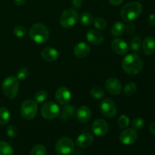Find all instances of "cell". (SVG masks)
Wrapping results in <instances>:
<instances>
[{
	"label": "cell",
	"instance_id": "cell-20",
	"mask_svg": "<svg viewBox=\"0 0 155 155\" xmlns=\"http://www.w3.org/2000/svg\"><path fill=\"white\" fill-rule=\"evenodd\" d=\"M142 46L145 54H153L155 52V39L151 36L145 38L142 42Z\"/></svg>",
	"mask_w": 155,
	"mask_h": 155
},
{
	"label": "cell",
	"instance_id": "cell-12",
	"mask_svg": "<svg viewBox=\"0 0 155 155\" xmlns=\"http://www.w3.org/2000/svg\"><path fill=\"white\" fill-rule=\"evenodd\" d=\"M92 130L95 136H103L108 132V124L104 120L98 119L92 124Z\"/></svg>",
	"mask_w": 155,
	"mask_h": 155
},
{
	"label": "cell",
	"instance_id": "cell-7",
	"mask_svg": "<svg viewBox=\"0 0 155 155\" xmlns=\"http://www.w3.org/2000/svg\"><path fill=\"white\" fill-rule=\"evenodd\" d=\"M78 13L75 9L68 8L63 12L60 18L61 25L64 28H70L77 23L78 20Z\"/></svg>",
	"mask_w": 155,
	"mask_h": 155
},
{
	"label": "cell",
	"instance_id": "cell-2",
	"mask_svg": "<svg viewBox=\"0 0 155 155\" xmlns=\"http://www.w3.org/2000/svg\"><path fill=\"white\" fill-rule=\"evenodd\" d=\"M142 6L139 2H131L121 8L120 15L125 22H132L141 15Z\"/></svg>",
	"mask_w": 155,
	"mask_h": 155
},
{
	"label": "cell",
	"instance_id": "cell-24",
	"mask_svg": "<svg viewBox=\"0 0 155 155\" xmlns=\"http://www.w3.org/2000/svg\"><path fill=\"white\" fill-rule=\"evenodd\" d=\"M80 22L83 26H89L93 22V17L89 12H83L80 17Z\"/></svg>",
	"mask_w": 155,
	"mask_h": 155
},
{
	"label": "cell",
	"instance_id": "cell-23",
	"mask_svg": "<svg viewBox=\"0 0 155 155\" xmlns=\"http://www.w3.org/2000/svg\"><path fill=\"white\" fill-rule=\"evenodd\" d=\"M11 118L10 111L5 107H0V125H6Z\"/></svg>",
	"mask_w": 155,
	"mask_h": 155
},
{
	"label": "cell",
	"instance_id": "cell-25",
	"mask_svg": "<svg viewBox=\"0 0 155 155\" xmlns=\"http://www.w3.org/2000/svg\"><path fill=\"white\" fill-rule=\"evenodd\" d=\"M13 148L7 142L0 141V155H13Z\"/></svg>",
	"mask_w": 155,
	"mask_h": 155
},
{
	"label": "cell",
	"instance_id": "cell-27",
	"mask_svg": "<svg viewBox=\"0 0 155 155\" xmlns=\"http://www.w3.org/2000/svg\"><path fill=\"white\" fill-rule=\"evenodd\" d=\"M90 94L92 98H95V99H101L105 95L104 91L101 87H98V86L92 88V89L90 90Z\"/></svg>",
	"mask_w": 155,
	"mask_h": 155
},
{
	"label": "cell",
	"instance_id": "cell-4",
	"mask_svg": "<svg viewBox=\"0 0 155 155\" xmlns=\"http://www.w3.org/2000/svg\"><path fill=\"white\" fill-rule=\"evenodd\" d=\"M2 89L5 95L9 99H13L18 95L19 90V80L16 77L11 76L3 81Z\"/></svg>",
	"mask_w": 155,
	"mask_h": 155
},
{
	"label": "cell",
	"instance_id": "cell-14",
	"mask_svg": "<svg viewBox=\"0 0 155 155\" xmlns=\"http://www.w3.org/2000/svg\"><path fill=\"white\" fill-rule=\"evenodd\" d=\"M111 48L115 53L120 55H124L129 51L128 44L121 39H115L111 42Z\"/></svg>",
	"mask_w": 155,
	"mask_h": 155
},
{
	"label": "cell",
	"instance_id": "cell-8",
	"mask_svg": "<svg viewBox=\"0 0 155 155\" xmlns=\"http://www.w3.org/2000/svg\"><path fill=\"white\" fill-rule=\"evenodd\" d=\"M59 113H60L59 106L52 101L45 103L41 107V114L45 119L48 120L57 117L59 115Z\"/></svg>",
	"mask_w": 155,
	"mask_h": 155
},
{
	"label": "cell",
	"instance_id": "cell-39",
	"mask_svg": "<svg viewBox=\"0 0 155 155\" xmlns=\"http://www.w3.org/2000/svg\"><path fill=\"white\" fill-rule=\"evenodd\" d=\"M148 23L151 27H155V15L151 14L148 17Z\"/></svg>",
	"mask_w": 155,
	"mask_h": 155
},
{
	"label": "cell",
	"instance_id": "cell-34",
	"mask_svg": "<svg viewBox=\"0 0 155 155\" xmlns=\"http://www.w3.org/2000/svg\"><path fill=\"white\" fill-rule=\"evenodd\" d=\"M133 127L135 130H141L145 126V120L142 117H136L133 121Z\"/></svg>",
	"mask_w": 155,
	"mask_h": 155
},
{
	"label": "cell",
	"instance_id": "cell-10",
	"mask_svg": "<svg viewBox=\"0 0 155 155\" xmlns=\"http://www.w3.org/2000/svg\"><path fill=\"white\" fill-rule=\"evenodd\" d=\"M138 139V133L136 130L133 128L126 129L123 130L119 136V140L123 145H133L136 142Z\"/></svg>",
	"mask_w": 155,
	"mask_h": 155
},
{
	"label": "cell",
	"instance_id": "cell-11",
	"mask_svg": "<svg viewBox=\"0 0 155 155\" xmlns=\"http://www.w3.org/2000/svg\"><path fill=\"white\" fill-rule=\"evenodd\" d=\"M105 89L111 95H119L122 91V84L117 78L110 77L105 82Z\"/></svg>",
	"mask_w": 155,
	"mask_h": 155
},
{
	"label": "cell",
	"instance_id": "cell-28",
	"mask_svg": "<svg viewBox=\"0 0 155 155\" xmlns=\"http://www.w3.org/2000/svg\"><path fill=\"white\" fill-rule=\"evenodd\" d=\"M47 150L42 145H36L30 151V155H46Z\"/></svg>",
	"mask_w": 155,
	"mask_h": 155
},
{
	"label": "cell",
	"instance_id": "cell-16",
	"mask_svg": "<svg viewBox=\"0 0 155 155\" xmlns=\"http://www.w3.org/2000/svg\"><path fill=\"white\" fill-rule=\"evenodd\" d=\"M74 53L76 57L79 58H84L90 53V48L86 42H79L74 46Z\"/></svg>",
	"mask_w": 155,
	"mask_h": 155
},
{
	"label": "cell",
	"instance_id": "cell-5",
	"mask_svg": "<svg viewBox=\"0 0 155 155\" xmlns=\"http://www.w3.org/2000/svg\"><path fill=\"white\" fill-rule=\"evenodd\" d=\"M38 111V104L33 100H26L21 104V114L23 118L31 120L36 117Z\"/></svg>",
	"mask_w": 155,
	"mask_h": 155
},
{
	"label": "cell",
	"instance_id": "cell-32",
	"mask_svg": "<svg viewBox=\"0 0 155 155\" xmlns=\"http://www.w3.org/2000/svg\"><path fill=\"white\" fill-rule=\"evenodd\" d=\"M94 26L98 30H104L106 28V27H107V22H106V21L104 18H97L94 21Z\"/></svg>",
	"mask_w": 155,
	"mask_h": 155
},
{
	"label": "cell",
	"instance_id": "cell-21",
	"mask_svg": "<svg viewBox=\"0 0 155 155\" xmlns=\"http://www.w3.org/2000/svg\"><path fill=\"white\" fill-rule=\"evenodd\" d=\"M75 107L74 105L66 104L61 110V112L59 113L58 116L61 120L65 122V121H68L70 118L73 117L75 114Z\"/></svg>",
	"mask_w": 155,
	"mask_h": 155
},
{
	"label": "cell",
	"instance_id": "cell-29",
	"mask_svg": "<svg viewBox=\"0 0 155 155\" xmlns=\"http://www.w3.org/2000/svg\"><path fill=\"white\" fill-rule=\"evenodd\" d=\"M136 89H137V86H136V83H133V82H130L124 87V93L125 95L130 96L136 92Z\"/></svg>",
	"mask_w": 155,
	"mask_h": 155
},
{
	"label": "cell",
	"instance_id": "cell-38",
	"mask_svg": "<svg viewBox=\"0 0 155 155\" xmlns=\"http://www.w3.org/2000/svg\"><path fill=\"white\" fill-rule=\"evenodd\" d=\"M83 0H72V5L74 8H79L82 6Z\"/></svg>",
	"mask_w": 155,
	"mask_h": 155
},
{
	"label": "cell",
	"instance_id": "cell-43",
	"mask_svg": "<svg viewBox=\"0 0 155 155\" xmlns=\"http://www.w3.org/2000/svg\"><path fill=\"white\" fill-rule=\"evenodd\" d=\"M73 154L74 155H83V152L81 151V150H75L73 151Z\"/></svg>",
	"mask_w": 155,
	"mask_h": 155
},
{
	"label": "cell",
	"instance_id": "cell-17",
	"mask_svg": "<svg viewBox=\"0 0 155 155\" xmlns=\"http://www.w3.org/2000/svg\"><path fill=\"white\" fill-rule=\"evenodd\" d=\"M42 58L48 62H53L57 60L59 57V53L55 48L51 47H47L42 49L41 52Z\"/></svg>",
	"mask_w": 155,
	"mask_h": 155
},
{
	"label": "cell",
	"instance_id": "cell-31",
	"mask_svg": "<svg viewBox=\"0 0 155 155\" xmlns=\"http://www.w3.org/2000/svg\"><path fill=\"white\" fill-rule=\"evenodd\" d=\"M129 124H130V118L127 115H121L117 121L118 127L121 129H124L128 127Z\"/></svg>",
	"mask_w": 155,
	"mask_h": 155
},
{
	"label": "cell",
	"instance_id": "cell-37",
	"mask_svg": "<svg viewBox=\"0 0 155 155\" xmlns=\"http://www.w3.org/2000/svg\"><path fill=\"white\" fill-rule=\"evenodd\" d=\"M126 31L129 33V34H133L135 31V26L132 22H127L126 24Z\"/></svg>",
	"mask_w": 155,
	"mask_h": 155
},
{
	"label": "cell",
	"instance_id": "cell-6",
	"mask_svg": "<svg viewBox=\"0 0 155 155\" xmlns=\"http://www.w3.org/2000/svg\"><path fill=\"white\" fill-rule=\"evenodd\" d=\"M75 149V145L72 139L69 137H62L55 145L56 152L59 155H69Z\"/></svg>",
	"mask_w": 155,
	"mask_h": 155
},
{
	"label": "cell",
	"instance_id": "cell-3",
	"mask_svg": "<svg viewBox=\"0 0 155 155\" xmlns=\"http://www.w3.org/2000/svg\"><path fill=\"white\" fill-rule=\"evenodd\" d=\"M30 36L32 40L36 43H45L49 39V31L46 26L41 23H37L30 27Z\"/></svg>",
	"mask_w": 155,
	"mask_h": 155
},
{
	"label": "cell",
	"instance_id": "cell-40",
	"mask_svg": "<svg viewBox=\"0 0 155 155\" xmlns=\"http://www.w3.org/2000/svg\"><path fill=\"white\" fill-rule=\"evenodd\" d=\"M107 1H108L110 4L113 5L117 6L120 5L124 2V0H107Z\"/></svg>",
	"mask_w": 155,
	"mask_h": 155
},
{
	"label": "cell",
	"instance_id": "cell-19",
	"mask_svg": "<svg viewBox=\"0 0 155 155\" xmlns=\"http://www.w3.org/2000/svg\"><path fill=\"white\" fill-rule=\"evenodd\" d=\"M77 118L80 122L86 124L88 123L92 117V111L87 106H81L77 111Z\"/></svg>",
	"mask_w": 155,
	"mask_h": 155
},
{
	"label": "cell",
	"instance_id": "cell-22",
	"mask_svg": "<svg viewBox=\"0 0 155 155\" xmlns=\"http://www.w3.org/2000/svg\"><path fill=\"white\" fill-rule=\"evenodd\" d=\"M126 31V24H124L123 22L120 21H117L111 27L110 30V33L113 36L115 37H118V36H122Z\"/></svg>",
	"mask_w": 155,
	"mask_h": 155
},
{
	"label": "cell",
	"instance_id": "cell-26",
	"mask_svg": "<svg viewBox=\"0 0 155 155\" xmlns=\"http://www.w3.org/2000/svg\"><path fill=\"white\" fill-rule=\"evenodd\" d=\"M141 46H142V39L140 36H135L132 39L131 42H130V47L131 49L134 52H139L140 51Z\"/></svg>",
	"mask_w": 155,
	"mask_h": 155
},
{
	"label": "cell",
	"instance_id": "cell-13",
	"mask_svg": "<svg viewBox=\"0 0 155 155\" xmlns=\"http://www.w3.org/2000/svg\"><path fill=\"white\" fill-rule=\"evenodd\" d=\"M55 99L62 105H66L71 99V92L66 87H61L56 91Z\"/></svg>",
	"mask_w": 155,
	"mask_h": 155
},
{
	"label": "cell",
	"instance_id": "cell-41",
	"mask_svg": "<svg viewBox=\"0 0 155 155\" xmlns=\"http://www.w3.org/2000/svg\"><path fill=\"white\" fill-rule=\"evenodd\" d=\"M149 130L153 135L155 136V122L154 123H151L149 126Z\"/></svg>",
	"mask_w": 155,
	"mask_h": 155
},
{
	"label": "cell",
	"instance_id": "cell-35",
	"mask_svg": "<svg viewBox=\"0 0 155 155\" xmlns=\"http://www.w3.org/2000/svg\"><path fill=\"white\" fill-rule=\"evenodd\" d=\"M29 70L26 68H21L17 71L16 75L18 80H24L29 76Z\"/></svg>",
	"mask_w": 155,
	"mask_h": 155
},
{
	"label": "cell",
	"instance_id": "cell-9",
	"mask_svg": "<svg viewBox=\"0 0 155 155\" xmlns=\"http://www.w3.org/2000/svg\"><path fill=\"white\" fill-rule=\"evenodd\" d=\"M100 110L104 117L107 118H113L117 114V105L114 101L110 98L104 99L100 103Z\"/></svg>",
	"mask_w": 155,
	"mask_h": 155
},
{
	"label": "cell",
	"instance_id": "cell-42",
	"mask_svg": "<svg viewBox=\"0 0 155 155\" xmlns=\"http://www.w3.org/2000/svg\"><path fill=\"white\" fill-rule=\"evenodd\" d=\"M15 1V4L18 6H21L25 4L27 0H14Z\"/></svg>",
	"mask_w": 155,
	"mask_h": 155
},
{
	"label": "cell",
	"instance_id": "cell-1",
	"mask_svg": "<svg viewBox=\"0 0 155 155\" xmlns=\"http://www.w3.org/2000/svg\"><path fill=\"white\" fill-rule=\"evenodd\" d=\"M123 70L130 75H136L142 71L143 62L136 54H127L122 61Z\"/></svg>",
	"mask_w": 155,
	"mask_h": 155
},
{
	"label": "cell",
	"instance_id": "cell-15",
	"mask_svg": "<svg viewBox=\"0 0 155 155\" xmlns=\"http://www.w3.org/2000/svg\"><path fill=\"white\" fill-rule=\"evenodd\" d=\"M93 141L94 137L90 133H83L77 137L76 143L80 148H86L90 146L93 143Z\"/></svg>",
	"mask_w": 155,
	"mask_h": 155
},
{
	"label": "cell",
	"instance_id": "cell-33",
	"mask_svg": "<svg viewBox=\"0 0 155 155\" xmlns=\"http://www.w3.org/2000/svg\"><path fill=\"white\" fill-rule=\"evenodd\" d=\"M26 33H27V30L24 26H17L14 29V34L18 38H21L25 36Z\"/></svg>",
	"mask_w": 155,
	"mask_h": 155
},
{
	"label": "cell",
	"instance_id": "cell-36",
	"mask_svg": "<svg viewBox=\"0 0 155 155\" xmlns=\"http://www.w3.org/2000/svg\"><path fill=\"white\" fill-rule=\"evenodd\" d=\"M7 135L11 138H15L18 136V130L15 126L10 125L7 127Z\"/></svg>",
	"mask_w": 155,
	"mask_h": 155
},
{
	"label": "cell",
	"instance_id": "cell-30",
	"mask_svg": "<svg viewBox=\"0 0 155 155\" xmlns=\"http://www.w3.org/2000/svg\"><path fill=\"white\" fill-rule=\"evenodd\" d=\"M48 93L45 90H39L34 95V101L36 103H42L46 100Z\"/></svg>",
	"mask_w": 155,
	"mask_h": 155
},
{
	"label": "cell",
	"instance_id": "cell-18",
	"mask_svg": "<svg viewBox=\"0 0 155 155\" xmlns=\"http://www.w3.org/2000/svg\"><path fill=\"white\" fill-rule=\"evenodd\" d=\"M86 39L93 45H101L104 42V36L100 32L95 30H89L86 33Z\"/></svg>",
	"mask_w": 155,
	"mask_h": 155
}]
</instances>
